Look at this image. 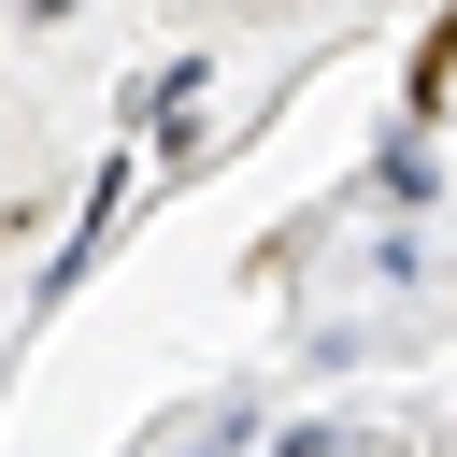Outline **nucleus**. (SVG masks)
Returning <instances> with one entry per match:
<instances>
[{"label":"nucleus","instance_id":"1","mask_svg":"<svg viewBox=\"0 0 457 457\" xmlns=\"http://www.w3.org/2000/svg\"><path fill=\"white\" fill-rule=\"evenodd\" d=\"M443 100H457V14H428V43H414V86H400V114L428 129Z\"/></svg>","mask_w":457,"mask_h":457}]
</instances>
